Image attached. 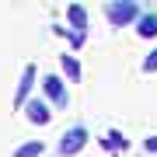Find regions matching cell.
Returning a JSON list of instances; mask_svg holds the SVG:
<instances>
[{"instance_id":"obj_1","label":"cell","mask_w":157,"mask_h":157,"mask_svg":"<svg viewBox=\"0 0 157 157\" xmlns=\"http://www.w3.org/2000/svg\"><path fill=\"white\" fill-rule=\"evenodd\" d=\"M140 4L136 0H112V4H105V17L112 28H122V25H133L136 17H140Z\"/></svg>"},{"instance_id":"obj_2","label":"cell","mask_w":157,"mask_h":157,"mask_svg":"<svg viewBox=\"0 0 157 157\" xmlns=\"http://www.w3.org/2000/svg\"><path fill=\"white\" fill-rule=\"evenodd\" d=\"M87 140H91V133H87V126H70L67 133L59 136V143H56V154L59 157H73V154H80L87 147Z\"/></svg>"},{"instance_id":"obj_3","label":"cell","mask_w":157,"mask_h":157,"mask_svg":"<svg viewBox=\"0 0 157 157\" xmlns=\"http://www.w3.org/2000/svg\"><path fill=\"white\" fill-rule=\"evenodd\" d=\"M42 101L45 105H56V108H67V84H63V77H56V73H45L42 77Z\"/></svg>"},{"instance_id":"obj_4","label":"cell","mask_w":157,"mask_h":157,"mask_svg":"<svg viewBox=\"0 0 157 157\" xmlns=\"http://www.w3.org/2000/svg\"><path fill=\"white\" fill-rule=\"evenodd\" d=\"M35 80H39V67H35V63H25L21 80H17V91H14V112H21V108L28 105V98L35 91Z\"/></svg>"},{"instance_id":"obj_5","label":"cell","mask_w":157,"mask_h":157,"mask_svg":"<svg viewBox=\"0 0 157 157\" xmlns=\"http://www.w3.org/2000/svg\"><path fill=\"white\" fill-rule=\"evenodd\" d=\"M25 115H28V122H35V126H49L52 108L45 105L42 98H28V105H25Z\"/></svg>"},{"instance_id":"obj_6","label":"cell","mask_w":157,"mask_h":157,"mask_svg":"<svg viewBox=\"0 0 157 157\" xmlns=\"http://www.w3.org/2000/svg\"><path fill=\"white\" fill-rule=\"evenodd\" d=\"M59 67H63V77H67V80H73V84L84 80V67H80V59L73 56V52H63V56H59Z\"/></svg>"},{"instance_id":"obj_7","label":"cell","mask_w":157,"mask_h":157,"mask_svg":"<svg viewBox=\"0 0 157 157\" xmlns=\"http://www.w3.org/2000/svg\"><path fill=\"white\" fill-rule=\"evenodd\" d=\"M67 21L77 35H87V11L80 4H67Z\"/></svg>"},{"instance_id":"obj_8","label":"cell","mask_w":157,"mask_h":157,"mask_svg":"<svg viewBox=\"0 0 157 157\" xmlns=\"http://www.w3.org/2000/svg\"><path fill=\"white\" fill-rule=\"evenodd\" d=\"M136 35L140 39H154L157 35V11H147V14L136 17Z\"/></svg>"},{"instance_id":"obj_9","label":"cell","mask_w":157,"mask_h":157,"mask_svg":"<svg viewBox=\"0 0 157 157\" xmlns=\"http://www.w3.org/2000/svg\"><path fill=\"white\" fill-rule=\"evenodd\" d=\"M42 150H45V143H42V140H28V143H21V147L14 150V157H39Z\"/></svg>"},{"instance_id":"obj_10","label":"cell","mask_w":157,"mask_h":157,"mask_svg":"<svg viewBox=\"0 0 157 157\" xmlns=\"http://www.w3.org/2000/svg\"><path fill=\"white\" fill-rule=\"evenodd\" d=\"M56 35H67V39H70V45H73V49H80V45H84V42H87V35H77V32H67V28H56Z\"/></svg>"},{"instance_id":"obj_11","label":"cell","mask_w":157,"mask_h":157,"mask_svg":"<svg viewBox=\"0 0 157 157\" xmlns=\"http://www.w3.org/2000/svg\"><path fill=\"white\" fill-rule=\"evenodd\" d=\"M143 73H157V49H154L150 56L143 59Z\"/></svg>"},{"instance_id":"obj_12","label":"cell","mask_w":157,"mask_h":157,"mask_svg":"<svg viewBox=\"0 0 157 157\" xmlns=\"http://www.w3.org/2000/svg\"><path fill=\"white\" fill-rule=\"evenodd\" d=\"M112 143H115V150H119V147H126V140H122V136H119V133L105 136V147H108V150H112Z\"/></svg>"},{"instance_id":"obj_13","label":"cell","mask_w":157,"mask_h":157,"mask_svg":"<svg viewBox=\"0 0 157 157\" xmlns=\"http://www.w3.org/2000/svg\"><path fill=\"white\" fill-rule=\"evenodd\" d=\"M143 150L147 154H157V136H147V140H143Z\"/></svg>"}]
</instances>
